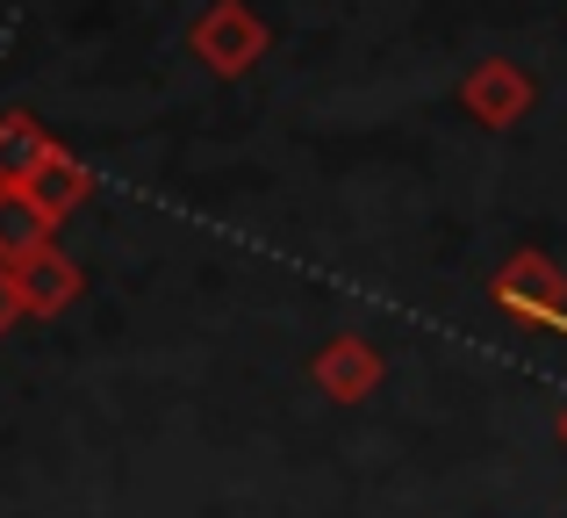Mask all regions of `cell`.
<instances>
[{"mask_svg":"<svg viewBox=\"0 0 567 518\" xmlns=\"http://www.w3.org/2000/svg\"><path fill=\"white\" fill-rule=\"evenodd\" d=\"M51 231L58 224L29 202V187H0V266H22V260H37L43 245H58Z\"/></svg>","mask_w":567,"mask_h":518,"instance_id":"cell-7","label":"cell"},{"mask_svg":"<svg viewBox=\"0 0 567 518\" xmlns=\"http://www.w3.org/2000/svg\"><path fill=\"white\" fill-rule=\"evenodd\" d=\"M488 295H496L503 317L567 338V274L546 253H511V260L496 266V281H488Z\"/></svg>","mask_w":567,"mask_h":518,"instance_id":"cell-2","label":"cell"},{"mask_svg":"<svg viewBox=\"0 0 567 518\" xmlns=\"http://www.w3.org/2000/svg\"><path fill=\"white\" fill-rule=\"evenodd\" d=\"M266 43H274V29H266V14L251 8V0H208L187 22V51L202 58L216 80H245L266 58Z\"/></svg>","mask_w":567,"mask_h":518,"instance_id":"cell-1","label":"cell"},{"mask_svg":"<svg viewBox=\"0 0 567 518\" xmlns=\"http://www.w3.org/2000/svg\"><path fill=\"white\" fill-rule=\"evenodd\" d=\"M554 433H560V447H567V404H560V425H554Z\"/></svg>","mask_w":567,"mask_h":518,"instance_id":"cell-10","label":"cell"},{"mask_svg":"<svg viewBox=\"0 0 567 518\" xmlns=\"http://www.w3.org/2000/svg\"><path fill=\"white\" fill-rule=\"evenodd\" d=\"M58 152H65V144H58L37 115H22V109L0 115V187H29Z\"/></svg>","mask_w":567,"mask_h":518,"instance_id":"cell-6","label":"cell"},{"mask_svg":"<svg viewBox=\"0 0 567 518\" xmlns=\"http://www.w3.org/2000/svg\"><path fill=\"white\" fill-rule=\"evenodd\" d=\"M22 317H29V309H22V288H14V274L0 266V338H8V332H14Z\"/></svg>","mask_w":567,"mask_h":518,"instance_id":"cell-9","label":"cell"},{"mask_svg":"<svg viewBox=\"0 0 567 518\" xmlns=\"http://www.w3.org/2000/svg\"><path fill=\"white\" fill-rule=\"evenodd\" d=\"M309 382H317L331 404H367V396L388 382V360H381V346L367 332H338V338H323V346H317Z\"/></svg>","mask_w":567,"mask_h":518,"instance_id":"cell-4","label":"cell"},{"mask_svg":"<svg viewBox=\"0 0 567 518\" xmlns=\"http://www.w3.org/2000/svg\"><path fill=\"white\" fill-rule=\"evenodd\" d=\"M8 274H14V288H22V309H29V317H65V309L86 295V274H80V260H65L58 245H43L37 260L8 266Z\"/></svg>","mask_w":567,"mask_h":518,"instance_id":"cell-5","label":"cell"},{"mask_svg":"<svg viewBox=\"0 0 567 518\" xmlns=\"http://www.w3.org/2000/svg\"><path fill=\"white\" fill-rule=\"evenodd\" d=\"M86 195H94V173H86V159H80V152H58L51 166H43L37 181H29V202H37V210L51 216V224H65V216L80 210Z\"/></svg>","mask_w":567,"mask_h":518,"instance_id":"cell-8","label":"cell"},{"mask_svg":"<svg viewBox=\"0 0 567 518\" xmlns=\"http://www.w3.org/2000/svg\"><path fill=\"white\" fill-rule=\"evenodd\" d=\"M460 109L482 130H517L539 109V80H532L517 58H482V65H467V80H460Z\"/></svg>","mask_w":567,"mask_h":518,"instance_id":"cell-3","label":"cell"}]
</instances>
